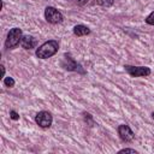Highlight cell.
I'll return each mask as SVG.
<instances>
[{"label":"cell","instance_id":"6da1fadb","mask_svg":"<svg viewBox=\"0 0 154 154\" xmlns=\"http://www.w3.org/2000/svg\"><path fill=\"white\" fill-rule=\"evenodd\" d=\"M59 49V43L55 40H49L42 43L37 49H36V57L40 59H48L53 57Z\"/></svg>","mask_w":154,"mask_h":154},{"label":"cell","instance_id":"7a4b0ae2","mask_svg":"<svg viewBox=\"0 0 154 154\" xmlns=\"http://www.w3.org/2000/svg\"><path fill=\"white\" fill-rule=\"evenodd\" d=\"M22 29L19 28H12L8 34H7V38L5 41V47L11 49V48H14L20 41H22Z\"/></svg>","mask_w":154,"mask_h":154},{"label":"cell","instance_id":"3957f363","mask_svg":"<svg viewBox=\"0 0 154 154\" xmlns=\"http://www.w3.org/2000/svg\"><path fill=\"white\" fill-rule=\"evenodd\" d=\"M45 18L48 23L51 24H58V23H61L64 17L61 14V12H59L57 8L52 7V6H48L46 7L45 10Z\"/></svg>","mask_w":154,"mask_h":154},{"label":"cell","instance_id":"277c9868","mask_svg":"<svg viewBox=\"0 0 154 154\" xmlns=\"http://www.w3.org/2000/svg\"><path fill=\"white\" fill-rule=\"evenodd\" d=\"M124 69L132 77H147V76L150 75V69L147 67V66H131V65H125Z\"/></svg>","mask_w":154,"mask_h":154},{"label":"cell","instance_id":"5b68a950","mask_svg":"<svg viewBox=\"0 0 154 154\" xmlns=\"http://www.w3.org/2000/svg\"><path fill=\"white\" fill-rule=\"evenodd\" d=\"M35 122H36V124H37L38 126L46 129V128H49V126L52 125L53 117H52V114H51L49 112H47V111H41V112H38V113L36 114Z\"/></svg>","mask_w":154,"mask_h":154},{"label":"cell","instance_id":"8992f818","mask_svg":"<svg viewBox=\"0 0 154 154\" xmlns=\"http://www.w3.org/2000/svg\"><path fill=\"white\" fill-rule=\"evenodd\" d=\"M118 135H119L120 140L124 142H131L135 137V134L132 132L130 126L126 124H122L118 126Z\"/></svg>","mask_w":154,"mask_h":154},{"label":"cell","instance_id":"52a82bcc","mask_svg":"<svg viewBox=\"0 0 154 154\" xmlns=\"http://www.w3.org/2000/svg\"><path fill=\"white\" fill-rule=\"evenodd\" d=\"M63 67L69 70V71H77L81 66L70 57V54H65L64 55V61H63Z\"/></svg>","mask_w":154,"mask_h":154},{"label":"cell","instance_id":"ba28073f","mask_svg":"<svg viewBox=\"0 0 154 154\" xmlns=\"http://www.w3.org/2000/svg\"><path fill=\"white\" fill-rule=\"evenodd\" d=\"M20 45H22V47L24 49H31V48H34L36 46V40L30 35H24L22 37Z\"/></svg>","mask_w":154,"mask_h":154},{"label":"cell","instance_id":"9c48e42d","mask_svg":"<svg viewBox=\"0 0 154 154\" xmlns=\"http://www.w3.org/2000/svg\"><path fill=\"white\" fill-rule=\"evenodd\" d=\"M73 34H75L76 36H78V37H81V36H87V35L90 34V29H89L88 26L83 25V24H77V25H75V28H73Z\"/></svg>","mask_w":154,"mask_h":154},{"label":"cell","instance_id":"30bf717a","mask_svg":"<svg viewBox=\"0 0 154 154\" xmlns=\"http://www.w3.org/2000/svg\"><path fill=\"white\" fill-rule=\"evenodd\" d=\"M113 2H114V0H97V4L103 7H109L113 5Z\"/></svg>","mask_w":154,"mask_h":154},{"label":"cell","instance_id":"8fae6325","mask_svg":"<svg viewBox=\"0 0 154 154\" xmlns=\"http://www.w3.org/2000/svg\"><path fill=\"white\" fill-rule=\"evenodd\" d=\"M4 84L6 87H8V88H12L14 85V79L12 77H5L4 78Z\"/></svg>","mask_w":154,"mask_h":154},{"label":"cell","instance_id":"7c38bea8","mask_svg":"<svg viewBox=\"0 0 154 154\" xmlns=\"http://www.w3.org/2000/svg\"><path fill=\"white\" fill-rule=\"evenodd\" d=\"M146 23L149 24V25H154V11L147 16V18H146Z\"/></svg>","mask_w":154,"mask_h":154},{"label":"cell","instance_id":"4fadbf2b","mask_svg":"<svg viewBox=\"0 0 154 154\" xmlns=\"http://www.w3.org/2000/svg\"><path fill=\"white\" fill-rule=\"evenodd\" d=\"M10 117H11V119H13V120H18V119H19V114H18L16 111H11V112H10Z\"/></svg>","mask_w":154,"mask_h":154},{"label":"cell","instance_id":"5bb4252c","mask_svg":"<svg viewBox=\"0 0 154 154\" xmlns=\"http://www.w3.org/2000/svg\"><path fill=\"white\" fill-rule=\"evenodd\" d=\"M118 153H132V154H136L137 152L135 149H130V148H124V149H120Z\"/></svg>","mask_w":154,"mask_h":154},{"label":"cell","instance_id":"9a60e30c","mask_svg":"<svg viewBox=\"0 0 154 154\" xmlns=\"http://www.w3.org/2000/svg\"><path fill=\"white\" fill-rule=\"evenodd\" d=\"M73 2L77 4V5H79V6H82V5H85L88 2V0H73Z\"/></svg>","mask_w":154,"mask_h":154}]
</instances>
